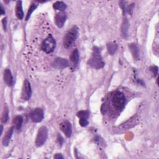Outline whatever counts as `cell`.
<instances>
[{
    "mask_svg": "<svg viewBox=\"0 0 159 159\" xmlns=\"http://www.w3.org/2000/svg\"><path fill=\"white\" fill-rule=\"evenodd\" d=\"M88 64L92 68L97 70L102 68L104 66L105 63L101 55L100 48L97 47H94L91 57L89 59Z\"/></svg>",
    "mask_w": 159,
    "mask_h": 159,
    "instance_id": "6da1fadb",
    "label": "cell"
},
{
    "mask_svg": "<svg viewBox=\"0 0 159 159\" xmlns=\"http://www.w3.org/2000/svg\"><path fill=\"white\" fill-rule=\"evenodd\" d=\"M78 35V28L77 26H73L65 34L63 38V46L65 48H70Z\"/></svg>",
    "mask_w": 159,
    "mask_h": 159,
    "instance_id": "7a4b0ae2",
    "label": "cell"
},
{
    "mask_svg": "<svg viewBox=\"0 0 159 159\" xmlns=\"http://www.w3.org/2000/svg\"><path fill=\"white\" fill-rule=\"evenodd\" d=\"M56 47V41L52 35H49L45 39L41 45L42 50L47 53L53 52Z\"/></svg>",
    "mask_w": 159,
    "mask_h": 159,
    "instance_id": "3957f363",
    "label": "cell"
},
{
    "mask_svg": "<svg viewBox=\"0 0 159 159\" xmlns=\"http://www.w3.org/2000/svg\"><path fill=\"white\" fill-rule=\"evenodd\" d=\"M126 99L124 94L120 91H116L112 97V103L113 106L118 109H122L125 106Z\"/></svg>",
    "mask_w": 159,
    "mask_h": 159,
    "instance_id": "277c9868",
    "label": "cell"
},
{
    "mask_svg": "<svg viewBox=\"0 0 159 159\" xmlns=\"http://www.w3.org/2000/svg\"><path fill=\"white\" fill-rule=\"evenodd\" d=\"M48 137V129L45 126L39 128L35 139V145L37 147L42 146L46 142Z\"/></svg>",
    "mask_w": 159,
    "mask_h": 159,
    "instance_id": "5b68a950",
    "label": "cell"
},
{
    "mask_svg": "<svg viewBox=\"0 0 159 159\" xmlns=\"http://www.w3.org/2000/svg\"><path fill=\"white\" fill-rule=\"evenodd\" d=\"M138 120H139V119H138L137 116H134L132 117H131L130 119H129L128 120L125 121L124 123L118 126L116 129L119 132L128 130V129L133 127L135 125H137V124L138 123Z\"/></svg>",
    "mask_w": 159,
    "mask_h": 159,
    "instance_id": "8992f818",
    "label": "cell"
},
{
    "mask_svg": "<svg viewBox=\"0 0 159 159\" xmlns=\"http://www.w3.org/2000/svg\"><path fill=\"white\" fill-rule=\"evenodd\" d=\"M43 111L40 108H35L29 114V117L31 120L34 122H41L43 119Z\"/></svg>",
    "mask_w": 159,
    "mask_h": 159,
    "instance_id": "52a82bcc",
    "label": "cell"
},
{
    "mask_svg": "<svg viewBox=\"0 0 159 159\" xmlns=\"http://www.w3.org/2000/svg\"><path fill=\"white\" fill-rule=\"evenodd\" d=\"M31 94H32V89H31L30 83L27 80H25L24 82L22 89V93H21L22 98L24 100L28 101L30 98Z\"/></svg>",
    "mask_w": 159,
    "mask_h": 159,
    "instance_id": "ba28073f",
    "label": "cell"
},
{
    "mask_svg": "<svg viewBox=\"0 0 159 159\" xmlns=\"http://www.w3.org/2000/svg\"><path fill=\"white\" fill-rule=\"evenodd\" d=\"M52 66L53 68L57 70H63L70 66L69 61L68 60L63 58H57L54 60L52 63Z\"/></svg>",
    "mask_w": 159,
    "mask_h": 159,
    "instance_id": "9c48e42d",
    "label": "cell"
},
{
    "mask_svg": "<svg viewBox=\"0 0 159 159\" xmlns=\"http://www.w3.org/2000/svg\"><path fill=\"white\" fill-rule=\"evenodd\" d=\"M77 116L79 118V124L81 127H86L88 124V118L89 112L88 110H83L77 112Z\"/></svg>",
    "mask_w": 159,
    "mask_h": 159,
    "instance_id": "30bf717a",
    "label": "cell"
},
{
    "mask_svg": "<svg viewBox=\"0 0 159 159\" xmlns=\"http://www.w3.org/2000/svg\"><path fill=\"white\" fill-rule=\"evenodd\" d=\"M66 20V15L64 11H60L55 17V22L58 28L63 27Z\"/></svg>",
    "mask_w": 159,
    "mask_h": 159,
    "instance_id": "8fae6325",
    "label": "cell"
},
{
    "mask_svg": "<svg viewBox=\"0 0 159 159\" xmlns=\"http://www.w3.org/2000/svg\"><path fill=\"white\" fill-rule=\"evenodd\" d=\"M60 129L66 135V137H71L72 134V126L68 120H65L60 124Z\"/></svg>",
    "mask_w": 159,
    "mask_h": 159,
    "instance_id": "7c38bea8",
    "label": "cell"
},
{
    "mask_svg": "<svg viewBox=\"0 0 159 159\" xmlns=\"http://www.w3.org/2000/svg\"><path fill=\"white\" fill-rule=\"evenodd\" d=\"M4 80L6 84L11 86L13 84V77L11 73V71L9 69H6L4 71Z\"/></svg>",
    "mask_w": 159,
    "mask_h": 159,
    "instance_id": "4fadbf2b",
    "label": "cell"
},
{
    "mask_svg": "<svg viewBox=\"0 0 159 159\" xmlns=\"http://www.w3.org/2000/svg\"><path fill=\"white\" fill-rule=\"evenodd\" d=\"M14 127H11V128H9L8 129V130L6 132V134L4 135L3 139H2V145L4 146H7L10 142L11 139L12 137V135L13 134V132H14Z\"/></svg>",
    "mask_w": 159,
    "mask_h": 159,
    "instance_id": "5bb4252c",
    "label": "cell"
},
{
    "mask_svg": "<svg viewBox=\"0 0 159 159\" xmlns=\"http://www.w3.org/2000/svg\"><path fill=\"white\" fill-rule=\"evenodd\" d=\"M16 15L19 19H22L24 16L23 9H22V1H17L16 6Z\"/></svg>",
    "mask_w": 159,
    "mask_h": 159,
    "instance_id": "9a60e30c",
    "label": "cell"
},
{
    "mask_svg": "<svg viewBox=\"0 0 159 159\" xmlns=\"http://www.w3.org/2000/svg\"><path fill=\"white\" fill-rule=\"evenodd\" d=\"M129 48L132 54V56L134 59L139 60V50L138 47L135 43H130L129 44Z\"/></svg>",
    "mask_w": 159,
    "mask_h": 159,
    "instance_id": "2e32d148",
    "label": "cell"
},
{
    "mask_svg": "<svg viewBox=\"0 0 159 159\" xmlns=\"http://www.w3.org/2000/svg\"><path fill=\"white\" fill-rule=\"evenodd\" d=\"M23 123V118L21 116H17L13 119V124L14 127L16 130L20 129Z\"/></svg>",
    "mask_w": 159,
    "mask_h": 159,
    "instance_id": "e0dca14e",
    "label": "cell"
},
{
    "mask_svg": "<svg viewBox=\"0 0 159 159\" xmlns=\"http://www.w3.org/2000/svg\"><path fill=\"white\" fill-rule=\"evenodd\" d=\"M79 57H80V56H79V52H78V50L77 49H75L72 52V53H71V54L70 55V58L71 61L73 63L74 66L77 65V64L78 63V62H79Z\"/></svg>",
    "mask_w": 159,
    "mask_h": 159,
    "instance_id": "ac0fdd59",
    "label": "cell"
},
{
    "mask_svg": "<svg viewBox=\"0 0 159 159\" xmlns=\"http://www.w3.org/2000/svg\"><path fill=\"white\" fill-rule=\"evenodd\" d=\"M107 49L109 54L114 55L118 49V45L114 42H110L107 44Z\"/></svg>",
    "mask_w": 159,
    "mask_h": 159,
    "instance_id": "d6986e66",
    "label": "cell"
},
{
    "mask_svg": "<svg viewBox=\"0 0 159 159\" xmlns=\"http://www.w3.org/2000/svg\"><path fill=\"white\" fill-rule=\"evenodd\" d=\"M53 7L56 10H58L60 11H63L66 8L67 6L63 1H57L53 4Z\"/></svg>",
    "mask_w": 159,
    "mask_h": 159,
    "instance_id": "ffe728a7",
    "label": "cell"
},
{
    "mask_svg": "<svg viewBox=\"0 0 159 159\" xmlns=\"http://www.w3.org/2000/svg\"><path fill=\"white\" fill-rule=\"evenodd\" d=\"M128 29H129V22L127 19H124L122 24V27H121L122 35L124 37H127Z\"/></svg>",
    "mask_w": 159,
    "mask_h": 159,
    "instance_id": "44dd1931",
    "label": "cell"
},
{
    "mask_svg": "<svg viewBox=\"0 0 159 159\" xmlns=\"http://www.w3.org/2000/svg\"><path fill=\"white\" fill-rule=\"evenodd\" d=\"M9 119V110L7 106H5L2 115L1 117V121L2 123H6Z\"/></svg>",
    "mask_w": 159,
    "mask_h": 159,
    "instance_id": "7402d4cb",
    "label": "cell"
},
{
    "mask_svg": "<svg viewBox=\"0 0 159 159\" xmlns=\"http://www.w3.org/2000/svg\"><path fill=\"white\" fill-rule=\"evenodd\" d=\"M37 7V5L36 4H35V3H32L31 4V5H30V7H29V9L28 10L26 17H25V20H27L30 18L32 13L34 11V10H35Z\"/></svg>",
    "mask_w": 159,
    "mask_h": 159,
    "instance_id": "603a6c76",
    "label": "cell"
},
{
    "mask_svg": "<svg viewBox=\"0 0 159 159\" xmlns=\"http://www.w3.org/2000/svg\"><path fill=\"white\" fill-rule=\"evenodd\" d=\"M150 71L152 73V74L153 75V76L155 77L157 75H158V68L157 66H152L150 67Z\"/></svg>",
    "mask_w": 159,
    "mask_h": 159,
    "instance_id": "cb8c5ba5",
    "label": "cell"
},
{
    "mask_svg": "<svg viewBox=\"0 0 159 159\" xmlns=\"http://www.w3.org/2000/svg\"><path fill=\"white\" fill-rule=\"evenodd\" d=\"M119 4H120V7L122 9L124 14H125V12H126V11H126V8H125V1H120V2H119Z\"/></svg>",
    "mask_w": 159,
    "mask_h": 159,
    "instance_id": "d4e9b609",
    "label": "cell"
},
{
    "mask_svg": "<svg viewBox=\"0 0 159 159\" xmlns=\"http://www.w3.org/2000/svg\"><path fill=\"white\" fill-rule=\"evenodd\" d=\"M57 142L59 143V145H61L63 143V139L60 134H58L57 135Z\"/></svg>",
    "mask_w": 159,
    "mask_h": 159,
    "instance_id": "484cf974",
    "label": "cell"
},
{
    "mask_svg": "<svg viewBox=\"0 0 159 159\" xmlns=\"http://www.w3.org/2000/svg\"><path fill=\"white\" fill-rule=\"evenodd\" d=\"M2 25H3V28H4V31H6V30H7V18L6 17H4L2 19Z\"/></svg>",
    "mask_w": 159,
    "mask_h": 159,
    "instance_id": "4316f807",
    "label": "cell"
},
{
    "mask_svg": "<svg viewBox=\"0 0 159 159\" xmlns=\"http://www.w3.org/2000/svg\"><path fill=\"white\" fill-rule=\"evenodd\" d=\"M106 111V106H105V104H103L101 106V112L102 114H105Z\"/></svg>",
    "mask_w": 159,
    "mask_h": 159,
    "instance_id": "83f0119b",
    "label": "cell"
},
{
    "mask_svg": "<svg viewBox=\"0 0 159 159\" xmlns=\"http://www.w3.org/2000/svg\"><path fill=\"white\" fill-rule=\"evenodd\" d=\"M54 158H63V157L62 156V155L61 153H56L54 155Z\"/></svg>",
    "mask_w": 159,
    "mask_h": 159,
    "instance_id": "f1b7e54d",
    "label": "cell"
},
{
    "mask_svg": "<svg viewBox=\"0 0 159 159\" xmlns=\"http://www.w3.org/2000/svg\"><path fill=\"white\" fill-rule=\"evenodd\" d=\"M0 5H1V15H3L5 14V10H4L2 5L1 4Z\"/></svg>",
    "mask_w": 159,
    "mask_h": 159,
    "instance_id": "f546056e",
    "label": "cell"
}]
</instances>
